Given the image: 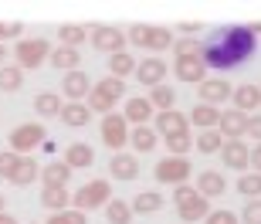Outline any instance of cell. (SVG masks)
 <instances>
[{
  "instance_id": "obj_1",
  "label": "cell",
  "mask_w": 261,
  "mask_h": 224,
  "mask_svg": "<svg viewBox=\"0 0 261 224\" xmlns=\"http://www.w3.org/2000/svg\"><path fill=\"white\" fill-rule=\"evenodd\" d=\"M254 51H258V38L248 31V24L217 28L207 41H200V61L217 71L241 68L244 61L254 58Z\"/></svg>"
},
{
  "instance_id": "obj_2",
  "label": "cell",
  "mask_w": 261,
  "mask_h": 224,
  "mask_svg": "<svg viewBox=\"0 0 261 224\" xmlns=\"http://www.w3.org/2000/svg\"><path fill=\"white\" fill-rule=\"evenodd\" d=\"M126 41L143 51H166L173 48V31L160 28V24H133L126 31Z\"/></svg>"
},
{
  "instance_id": "obj_3",
  "label": "cell",
  "mask_w": 261,
  "mask_h": 224,
  "mask_svg": "<svg viewBox=\"0 0 261 224\" xmlns=\"http://www.w3.org/2000/svg\"><path fill=\"white\" fill-rule=\"evenodd\" d=\"M122 95H126V82H119V78L106 75L102 82H95V85H92L85 106H88V112H102V116H109Z\"/></svg>"
},
{
  "instance_id": "obj_4",
  "label": "cell",
  "mask_w": 261,
  "mask_h": 224,
  "mask_svg": "<svg viewBox=\"0 0 261 224\" xmlns=\"http://www.w3.org/2000/svg\"><path fill=\"white\" fill-rule=\"evenodd\" d=\"M51 51H55V44H51L48 38H24V41L14 44V61H17L20 71L41 68V65L51 58Z\"/></svg>"
},
{
  "instance_id": "obj_5",
  "label": "cell",
  "mask_w": 261,
  "mask_h": 224,
  "mask_svg": "<svg viewBox=\"0 0 261 224\" xmlns=\"http://www.w3.org/2000/svg\"><path fill=\"white\" fill-rule=\"evenodd\" d=\"M109 201H112V184H109L106 177L102 180H88L85 187H78L75 194H71V204H75V211H95V207H106Z\"/></svg>"
},
{
  "instance_id": "obj_6",
  "label": "cell",
  "mask_w": 261,
  "mask_h": 224,
  "mask_svg": "<svg viewBox=\"0 0 261 224\" xmlns=\"http://www.w3.org/2000/svg\"><path fill=\"white\" fill-rule=\"evenodd\" d=\"M190 173H194V166H190V160L187 156H163L160 163L153 166V177H156V184H187L190 180Z\"/></svg>"
},
{
  "instance_id": "obj_7",
  "label": "cell",
  "mask_w": 261,
  "mask_h": 224,
  "mask_svg": "<svg viewBox=\"0 0 261 224\" xmlns=\"http://www.w3.org/2000/svg\"><path fill=\"white\" fill-rule=\"evenodd\" d=\"M44 139H48V129L41 126V122H24L10 133V150L17 156H31L34 146H44Z\"/></svg>"
},
{
  "instance_id": "obj_8",
  "label": "cell",
  "mask_w": 261,
  "mask_h": 224,
  "mask_svg": "<svg viewBox=\"0 0 261 224\" xmlns=\"http://www.w3.org/2000/svg\"><path fill=\"white\" fill-rule=\"evenodd\" d=\"M88 41H92V48L95 51H106V55H119V51H126V31L122 28H112V24H95V28H88Z\"/></svg>"
},
{
  "instance_id": "obj_9",
  "label": "cell",
  "mask_w": 261,
  "mask_h": 224,
  "mask_svg": "<svg viewBox=\"0 0 261 224\" xmlns=\"http://www.w3.org/2000/svg\"><path fill=\"white\" fill-rule=\"evenodd\" d=\"M102 143H106L112 153H122V146H129V122H126V116L109 112V116L102 119Z\"/></svg>"
},
{
  "instance_id": "obj_10",
  "label": "cell",
  "mask_w": 261,
  "mask_h": 224,
  "mask_svg": "<svg viewBox=\"0 0 261 224\" xmlns=\"http://www.w3.org/2000/svg\"><path fill=\"white\" fill-rule=\"evenodd\" d=\"M153 129H156V136H180V133H190V119L180 112V109H166V112H156L153 116Z\"/></svg>"
},
{
  "instance_id": "obj_11",
  "label": "cell",
  "mask_w": 261,
  "mask_h": 224,
  "mask_svg": "<svg viewBox=\"0 0 261 224\" xmlns=\"http://www.w3.org/2000/svg\"><path fill=\"white\" fill-rule=\"evenodd\" d=\"M234 85L227 82V78H203L200 85H197V95H200V106H221L224 98H231Z\"/></svg>"
},
{
  "instance_id": "obj_12",
  "label": "cell",
  "mask_w": 261,
  "mask_h": 224,
  "mask_svg": "<svg viewBox=\"0 0 261 224\" xmlns=\"http://www.w3.org/2000/svg\"><path fill=\"white\" fill-rule=\"evenodd\" d=\"M173 75L187 85H200L207 78V65L200 61V55H184V58H173Z\"/></svg>"
},
{
  "instance_id": "obj_13",
  "label": "cell",
  "mask_w": 261,
  "mask_h": 224,
  "mask_svg": "<svg viewBox=\"0 0 261 224\" xmlns=\"http://www.w3.org/2000/svg\"><path fill=\"white\" fill-rule=\"evenodd\" d=\"M221 156H224V166H231V170H248L251 166V146L244 143V139H224L221 146Z\"/></svg>"
},
{
  "instance_id": "obj_14",
  "label": "cell",
  "mask_w": 261,
  "mask_h": 224,
  "mask_svg": "<svg viewBox=\"0 0 261 224\" xmlns=\"http://www.w3.org/2000/svg\"><path fill=\"white\" fill-rule=\"evenodd\" d=\"M166 71H170V65H166L163 58H143L139 65H136V78H139V85H149V88H156V85H163V78H166Z\"/></svg>"
},
{
  "instance_id": "obj_15",
  "label": "cell",
  "mask_w": 261,
  "mask_h": 224,
  "mask_svg": "<svg viewBox=\"0 0 261 224\" xmlns=\"http://www.w3.org/2000/svg\"><path fill=\"white\" fill-rule=\"evenodd\" d=\"M61 92H65L68 102H82V98L92 92V82H88V75L82 68L65 71V78H61Z\"/></svg>"
},
{
  "instance_id": "obj_16",
  "label": "cell",
  "mask_w": 261,
  "mask_h": 224,
  "mask_svg": "<svg viewBox=\"0 0 261 224\" xmlns=\"http://www.w3.org/2000/svg\"><path fill=\"white\" fill-rule=\"evenodd\" d=\"M197 194L207 197V201L227 194V180H224L221 170H200V173H197Z\"/></svg>"
},
{
  "instance_id": "obj_17",
  "label": "cell",
  "mask_w": 261,
  "mask_h": 224,
  "mask_svg": "<svg viewBox=\"0 0 261 224\" xmlns=\"http://www.w3.org/2000/svg\"><path fill=\"white\" fill-rule=\"evenodd\" d=\"M248 119H251V116H244V112H238V109L221 112L217 133H221L224 139H244V136H248Z\"/></svg>"
},
{
  "instance_id": "obj_18",
  "label": "cell",
  "mask_w": 261,
  "mask_h": 224,
  "mask_svg": "<svg viewBox=\"0 0 261 224\" xmlns=\"http://www.w3.org/2000/svg\"><path fill=\"white\" fill-rule=\"evenodd\" d=\"M231 98H234V109H238V112L251 116L254 109L261 106V88L251 85V82H244V85H238V88L231 92Z\"/></svg>"
},
{
  "instance_id": "obj_19",
  "label": "cell",
  "mask_w": 261,
  "mask_h": 224,
  "mask_svg": "<svg viewBox=\"0 0 261 224\" xmlns=\"http://www.w3.org/2000/svg\"><path fill=\"white\" fill-rule=\"evenodd\" d=\"M126 122H133V126H149L153 122V106H149V98L146 95H133L126 102Z\"/></svg>"
},
{
  "instance_id": "obj_20",
  "label": "cell",
  "mask_w": 261,
  "mask_h": 224,
  "mask_svg": "<svg viewBox=\"0 0 261 224\" xmlns=\"http://www.w3.org/2000/svg\"><path fill=\"white\" fill-rule=\"evenodd\" d=\"M65 163H68V170H88V166L95 163V150L88 146V143H68Z\"/></svg>"
},
{
  "instance_id": "obj_21",
  "label": "cell",
  "mask_w": 261,
  "mask_h": 224,
  "mask_svg": "<svg viewBox=\"0 0 261 224\" xmlns=\"http://www.w3.org/2000/svg\"><path fill=\"white\" fill-rule=\"evenodd\" d=\"M109 173L116 177V180H136V177H139V160H136L133 153H112Z\"/></svg>"
},
{
  "instance_id": "obj_22",
  "label": "cell",
  "mask_w": 261,
  "mask_h": 224,
  "mask_svg": "<svg viewBox=\"0 0 261 224\" xmlns=\"http://www.w3.org/2000/svg\"><path fill=\"white\" fill-rule=\"evenodd\" d=\"M38 177H41V163L34 160V156H20L17 166H14V173H10V184L14 187H28V184H34Z\"/></svg>"
},
{
  "instance_id": "obj_23",
  "label": "cell",
  "mask_w": 261,
  "mask_h": 224,
  "mask_svg": "<svg viewBox=\"0 0 261 224\" xmlns=\"http://www.w3.org/2000/svg\"><path fill=\"white\" fill-rule=\"evenodd\" d=\"M156 143H160V136H156L153 126H133L129 129V146H133L136 153H153Z\"/></svg>"
},
{
  "instance_id": "obj_24",
  "label": "cell",
  "mask_w": 261,
  "mask_h": 224,
  "mask_svg": "<svg viewBox=\"0 0 261 224\" xmlns=\"http://www.w3.org/2000/svg\"><path fill=\"white\" fill-rule=\"evenodd\" d=\"M41 204L48 207L51 214H58V211H68L71 194H68V187H41Z\"/></svg>"
},
{
  "instance_id": "obj_25",
  "label": "cell",
  "mask_w": 261,
  "mask_h": 224,
  "mask_svg": "<svg viewBox=\"0 0 261 224\" xmlns=\"http://www.w3.org/2000/svg\"><path fill=\"white\" fill-rule=\"evenodd\" d=\"M58 116H61V122H65V126L78 129V126H88L92 112H88V106H85V102H65Z\"/></svg>"
},
{
  "instance_id": "obj_26",
  "label": "cell",
  "mask_w": 261,
  "mask_h": 224,
  "mask_svg": "<svg viewBox=\"0 0 261 224\" xmlns=\"http://www.w3.org/2000/svg\"><path fill=\"white\" fill-rule=\"evenodd\" d=\"M176 211H180V221H184V224H194V221H203V217L211 214V201L197 194L194 201H187V204H180Z\"/></svg>"
},
{
  "instance_id": "obj_27",
  "label": "cell",
  "mask_w": 261,
  "mask_h": 224,
  "mask_svg": "<svg viewBox=\"0 0 261 224\" xmlns=\"http://www.w3.org/2000/svg\"><path fill=\"white\" fill-rule=\"evenodd\" d=\"M61 106H65V102H61L58 92H38V95H34V112H38L41 119H55L61 112Z\"/></svg>"
},
{
  "instance_id": "obj_28",
  "label": "cell",
  "mask_w": 261,
  "mask_h": 224,
  "mask_svg": "<svg viewBox=\"0 0 261 224\" xmlns=\"http://www.w3.org/2000/svg\"><path fill=\"white\" fill-rule=\"evenodd\" d=\"M48 65H55V68H65V71H75L78 65H82V51H75V48H65V44H58V48L51 51V58H48Z\"/></svg>"
},
{
  "instance_id": "obj_29",
  "label": "cell",
  "mask_w": 261,
  "mask_h": 224,
  "mask_svg": "<svg viewBox=\"0 0 261 224\" xmlns=\"http://www.w3.org/2000/svg\"><path fill=\"white\" fill-rule=\"evenodd\" d=\"M68 180H71V170H68L65 160H61V163L41 166V184L44 187H68Z\"/></svg>"
},
{
  "instance_id": "obj_30",
  "label": "cell",
  "mask_w": 261,
  "mask_h": 224,
  "mask_svg": "<svg viewBox=\"0 0 261 224\" xmlns=\"http://www.w3.org/2000/svg\"><path fill=\"white\" fill-rule=\"evenodd\" d=\"M136 65H139V61H136L133 55H129V51L109 55V75H112V78H119V82H122L126 75H136Z\"/></svg>"
},
{
  "instance_id": "obj_31",
  "label": "cell",
  "mask_w": 261,
  "mask_h": 224,
  "mask_svg": "<svg viewBox=\"0 0 261 224\" xmlns=\"http://www.w3.org/2000/svg\"><path fill=\"white\" fill-rule=\"evenodd\" d=\"M133 214H156L160 207H163V194H156V190H143V194L133 197Z\"/></svg>"
},
{
  "instance_id": "obj_32",
  "label": "cell",
  "mask_w": 261,
  "mask_h": 224,
  "mask_svg": "<svg viewBox=\"0 0 261 224\" xmlns=\"http://www.w3.org/2000/svg\"><path fill=\"white\" fill-rule=\"evenodd\" d=\"M221 146H224V136L217 133V129H200L197 139H194V150H197V153H203V156L221 153Z\"/></svg>"
},
{
  "instance_id": "obj_33",
  "label": "cell",
  "mask_w": 261,
  "mask_h": 224,
  "mask_svg": "<svg viewBox=\"0 0 261 224\" xmlns=\"http://www.w3.org/2000/svg\"><path fill=\"white\" fill-rule=\"evenodd\" d=\"M187 119H190L197 129H217V122H221V109H214V106H194V112H190Z\"/></svg>"
},
{
  "instance_id": "obj_34",
  "label": "cell",
  "mask_w": 261,
  "mask_h": 224,
  "mask_svg": "<svg viewBox=\"0 0 261 224\" xmlns=\"http://www.w3.org/2000/svg\"><path fill=\"white\" fill-rule=\"evenodd\" d=\"M58 38H61V44H65V48H75L78 51L88 41V28H85V24H61Z\"/></svg>"
},
{
  "instance_id": "obj_35",
  "label": "cell",
  "mask_w": 261,
  "mask_h": 224,
  "mask_svg": "<svg viewBox=\"0 0 261 224\" xmlns=\"http://www.w3.org/2000/svg\"><path fill=\"white\" fill-rule=\"evenodd\" d=\"M106 221L109 224H133V207H129V201H109L106 204Z\"/></svg>"
},
{
  "instance_id": "obj_36",
  "label": "cell",
  "mask_w": 261,
  "mask_h": 224,
  "mask_svg": "<svg viewBox=\"0 0 261 224\" xmlns=\"http://www.w3.org/2000/svg\"><path fill=\"white\" fill-rule=\"evenodd\" d=\"M146 98H149V106L160 109V112H166V109H176V92H173L170 85H156Z\"/></svg>"
},
{
  "instance_id": "obj_37",
  "label": "cell",
  "mask_w": 261,
  "mask_h": 224,
  "mask_svg": "<svg viewBox=\"0 0 261 224\" xmlns=\"http://www.w3.org/2000/svg\"><path fill=\"white\" fill-rule=\"evenodd\" d=\"M24 85V71L17 65H4L0 68V92H20Z\"/></svg>"
},
{
  "instance_id": "obj_38",
  "label": "cell",
  "mask_w": 261,
  "mask_h": 224,
  "mask_svg": "<svg viewBox=\"0 0 261 224\" xmlns=\"http://www.w3.org/2000/svg\"><path fill=\"white\" fill-rule=\"evenodd\" d=\"M238 190H241L244 197L258 201V197H261V173H241V180H238Z\"/></svg>"
},
{
  "instance_id": "obj_39",
  "label": "cell",
  "mask_w": 261,
  "mask_h": 224,
  "mask_svg": "<svg viewBox=\"0 0 261 224\" xmlns=\"http://www.w3.org/2000/svg\"><path fill=\"white\" fill-rule=\"evenodd\" d=\"M166 150H170V156H187L190 150H194V136H190V133L170 136V139H166Z\"/></svg>"
},
{
  "instance_id": "obj_40",
  "label": "cell",
  "mask_w": 261,
  "mask_h": 224,
  "mask_svg": "<svg viewBox=\"0 0 261 224\" xmlns=\"http://www.w3.org/2000/svg\"><path fill=\"white\" fill-rule=\"evenodd\" d=\"M48 224H88V217L75 207H68V211H58V214H51Z\"/></svg>"
},
{
  "instance_id": "obj_41",
  "label": "cell",
  "mask_w": 261,
  "mask_h": 224,
  "mask_svg": "<svg viewBox=\"0 0 261 224\" xmlns=\"http://www.w3.org/2000/svg\"><path fill=\"white\" fill-rule=\"evenodd\" d=\"M173 55L184 58V55H200V41L197 38H173Z\"/></svg>"
},
{
  "instance_id": "obj_42",
  "label": "cell",
  "mask_w": 261,
  "mask_h": 224,
  "mask_svg": "<svg viewBox=\"0 0 261 224\" xmlns=\"http://www.w3.org/2000/svg\"><path fill=\"white\" fill-rule=\"evenodd\" d=\"M17 160H20V156L14 153V150H0V180H10V173H14Z\"/></svg>"
},
{
  "instance_id": "obj_43",
  "label": "cell",
  "mask_w": 261,
  "mask_h": 224,
  "mask_svg": "<svg viewBox=\"0 0 261 224\" xmlns=\"http://www.w3.org/2000/svg\"><path fill=\"white\" fill-rule=\"evenodd\" d=\"M238 221H241V224H261V197L244 204V211H241V217H238Z\"/></svg>"
},
{
  "instance_id": "obj_44",
  "label": "cell",
  "mask_w": 261,
  "mask_h": 224,
  "mask_svg": "<svg viewBox=\"0 0 261 224\" xmlns=\"http://www.w3.org/2000/svg\"><path fill=\"white\" fill-rule=\"evenodd\" d=\"M203 224H241V221H238V214H231V211H211V214L203 217Z\"/></svg>"
},
{
  "instance_id": "obj_45",
  "label": "cell",
  "mask_w": 261,
  "mask_h": 224,
  "mask_svg": "<svg viewBox=\"0 0 261 224\" xmlns=\"http://www.w3.org/2000/svg\"><path fill=\"white\" fill-rule=\"evenodd\" d=\"M194 197H197V187H190V184L173 187V201H176V207H180V204H187V201H194Z\"/></svg>"
},
{
  "instance_id": "obj_46",
  "label": "cell",
  "mask_w": 261,
  "mask_h": 224,
  "mask_svg": "<svg viewBox=\"0 0 261 224\" xmlns=\"http://www.w3.org/2000/svg\"><path fill=\"white\" fill-rule=\"evenodd\" d=\"M248 133H251V139H258V143H261V116L248 119Z\"/></svg>"
},
{
  "instance_id": "obj_47",
  "label": "cell",
  "mask_w": 261,
  "mask_h": 224,
  "mask_svg": "<svg viewBox=\"0 0 261 224\" xmlns=\"http://www.w3.org/2000/svg\"><path fill=\"white\" fill-rule=\"evenodd\" d=\"M251 166H254V173H261V143L251 150Z\"/></svg>"
},
{
  "instance_id": "obj_48",
  "label": "cell",
  "mask_w": 261,
  "mask_h": 224,
  "mask_svg": "<svg viewBox=\"0 0 261 224\" xmlns=\"http://www.w3.org/2000/svg\"><path fill=\"white\" fill-rule=\"evenodd\" d=\"M180 31H184V34H197V24H194V20H184V24H180Z\"/></svg>"
},
{
  "instance_id": "obj_49",
  "label": "cell",
  "mask_w": 261,
  "mask_h": 224,
  "mask_svg": "<svg viewBox=\"0 0 261 224\" xmlns=\"http://www.w3.org/2000/svg\"><path fill=\"white\" fill-rule=\"evenodd\" d=\"M0 224H17V217H10L7 211H4V214H0Z\"/></svg>"
},
{
  "instance_id": "obj_50",
  "label": "cell",
  "mask_w": 261,
  "mask_h": 224,
  "mask_svg": "<svg viewBox=\"0 0 261 224\" xmlns=\"http://www.w3.org/2000/svg\"><path fill=\"white\" fill-rule=\"evenodd\" d=\"M7 65V44H0V68Z\"/></svg>"
},
{
  "instance_id": "obj_51",
  "label": "cell",
  "mask_w": 261,
  "mask_h": 224,
  "mask_svg": "<svg viewBox=\"0 0 261 224\" xmlns=\"http://www.w3.org/2000/svg\"><path fill=\"white\" fill-rule=\"evenodd\" d=\"M0 214H4V194H0Z\"/></svg>"
}]
</instances>
